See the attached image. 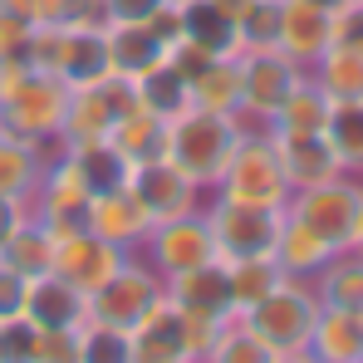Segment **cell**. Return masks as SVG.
I'll return each instance as SVG.
<instances>
[{
    "instance_id": "obj_42",
    "label": "cell",
    "mask_w": 363,
    "mask_h": 363,
    "mask_svg": "<svg viewBox=\"0 0 363 363\" xmlns=\"http://www.w3.org/2000/svg\"><path fill=\"white\" fill-rule=\"evenodd\" d=\"M30 20H20L15 10L0 5V60H25V45H30Z\"/></svg>"
},
{
    "instance_id": "obj_46",
    "label": "cell",
    "mask_w": 363,
    "mask_h": 363,
    "mask_svg": "<svg viewBox=\"0 0 363 363\" xmlns=\"http://www.w3.org/2000/svg\"><path fill=\"white\" fill-rule=\"evenodd\" d=\"M211 5H216V10H221L226 20H241V15L250 10V5H255V0H211Z\"/></svg>"
},
{
    "instance_id": "obj_20",
    "label": "cell",
    "mask_w": 363,
    "mask_h": 363,
    "mask_svg": "<svg viewBox=\"0 0 363 363\" xmlns=\"http://www.w3.org/2000/svg\"><path fill=\"white\" fill-rule=\"evenodd\" d=\"M104 45H108V74H118L128 84L147 74L157 60H167V45L147 30V20H108Z\"/></svg>"
},
{
    "instance_id": "obj_8",
    "label": "cell",
    "mask_w": 363,
    "mask_h": 363,
    "mask_svg": "<svg viewBox=\"0 0 363 363\" xmlns=\"http://www.w3.org/2000/svg\"><path fill=\"white\" fill-rule=\"evenodd\" d=\"M304 74L309 69H300L280 50H241V113L236 118L250 128H270L275 108L290 99V89Z\"/></svg>"
},
{
    "instance_id": "obj_23",
    "label": "cell",
    "mask_w": 363,
    "mask_h": 363,
    "mask_svg": "<svg viewBox=\"0 0 363 363\" xmlns=\"http://www.w3.org/2000/svg\"><path fill=\"white\" fill-rule=\"evenodd\" d=\"M182 40H191V45L206 50L211 60H231V55H241L236 20H226L211 0H182Z\"/></svg>"
},
{
    "instance_id": "obj_47",
    "label": "cell",
    "mask_w": 363,
    "mask_h": 363,
    "mask_svg": "<svg viewBox=\"0 0 363 363\" xmlns=\"http://www.w3.org/2000/svg\"><path fill=\"white\" fill-rule=\"evenodd\" d=\"M270 363H314V354L309 349H285V354H275Z\"/></svg>"
},
{
    "instance_id": "obj_4",
    "label": "cell",
    "mask_w": 363,
    "mask_h": 363,
    "mask_svg": "<svg viewBox=\"0 0 363 363\" xmlns=\"http://www.w3.org/2000/svg\"><path fill=\"white\" fill-rule=\"evenodd\" d=\"M201 216H206V231L221 260L270 255L285 226V206H250V201H226V196H206Z\"/></svg>"
},
{
    "instance_id": "obj_44",
    "label": "cell",
    "mask_w": 363,
    "mask_h": 363,
    "mask_svg": "<svg viewBox=\"0 0 363 363\" xmlns=\"http://www.w3.org/2000/svg\"><path fill=\"white\" fill-rule=\"evenodd\" d=\"M25 216H30V196H5V191H0V250H5V241L20 231Z\"/></svg>"
},
{
    "instance_id": "obj_43",
    "label": "cell",
    "mask_w": 363,
    "mask_h": 363,
    "mask_svg": "<svg viewBox=\"0 0 363 363\" xmlns=\"http://www.w3.org/2000/svg\"><path fill=\"white\" fill-rule=\"evenodd\" d=\"M334 40L359 45V50H363V0H349V5L334 15Z\"/></svg>"
},
{
    "instance_id": "obj_10",
    "label": "cell",
    "mask_w": 363,
    "mask_h": 363,
    "mask_svg": "<svg viewBox=\"0 0 363 363\" xmlns=\"http://www.w3.org/2000/svg\"><path fill=\"white\" fill-rule=\"evenodd\" d=\"M138 255H143L162 280H167V275H177V270L201 265V260H211V255H216V245H211V231H206L201 206H196V211H186V216L152 221V231H147V241L138 245Z\"/></svg>"
},
{
    "instance_id": "obj_31",
    "label": "cell",
    "mask_w": 363,
    "mask_h": 363,
    "mask_svg": "<svg viewBox=\"0 0 363 363\" xmlns=\"http://www.w3.org/2000/svg\"><path fill=\"white\" fill-rule=\"evenodd\" d=\"M324 143L334 147L339 167L363 177V99H334L324 118Z\"/></svg>"
},
{
    "instance_id": "obj_21",
    "label": "cell",
    "mask_w": 363,
    "mask_h": 363,
    "mask_svg": "<svg viewBox=\"0 0 363 363\" xmlns=\"http://www.w3.org/2000/svg\"><path fill=\"white\" fill-rule=\"evenodd\" d=\"M275 265H280V275H290V280H314L324 265H329V255H334V245L324 241L319 231H309L300 216H290L285 211V226H280V236H275Z\"/></svg>"
},
{
    "instance_id": "obj_48",
    "label": "cell",
    "mask_w": 363,
    "mask_h": 363,
    "mask_svg": "<svg viewBox=\"0 0 363 363\" xmlns=\"http://www.w3.org/2000/svg\"><path fill=\"white\" fill-rule=\"evenodd\" d=\"M309 5H324V10H334V15H339V10H344L349 0H309Z\"/></svg>"
},
{
    "instance_id": "obj_28",
    "label": "cell",
    "mask_w": 363,
    "mask_h": 363,
    "mask_svg": "<svg viewBox=\"0 0 363 363\" xmlns=\"http://www.w3.org/2000/svg\"><path fill=\"white\" fill-rule=\"evenodd\" d=\"M162 123H167V118L147 113L143 104H133V108L108 128V138H104V143L118 152L128 167H133V162H147V157H162Z\"/></svg>"
},
{
    "instance_id": "obj_27",
    "label": "cell",
    "mask_w": 363,
    "mask_h": 363,
    "mask_svg": "<svg viewBox=\"0 0 363 363\" xmlns=\"http://www.w3.org/2000/svg\"><path fill=\"white\" fill-rule=\"evenodd\" d=\"M191 108L206 113H241V55L206 60L191 74Z\"/></svg>"
},
{
    "instance_id": "obj_18",
    "label": "cell",
    "mask_w": 363,
    "mask_h": 363,
    "mask_svg": "<svg viewBox=\"0 0 363 363\" xmlns=\"http://www.w3.org/2000/svg\"><path fill=\"white\" fill-rule=\"evenodd\" d=\"M128 339H133V354L143 363H186V349H182V304L162 290L133 319Z\"/></svg>"
},
{
    "instance_id": "obj_38",
    "label": "cell",
    "mask_w": 363,
    "mask_h": 363,
    "mask_svg": "<svg viewBox=\"0 0 363 363\" xmlns=\"http://www.w3.org/2000/svg\"><path fill=\"white\" fill-rule=\"evenodd\" d=\"M236 35H241V50H275V40H280V0H255L236 20Z\"/></svg>"
},
{
    "instance_id": "obj_52",
    "label": "cell",
    "mask_w": 363,
    "mask_h": 363,
    "mask_svg": "<svg viewBox=\"0 0 363 363\" xmlns=\"http://www.w3.org/2000/svg\"><path fill=\"white\" fill-rule=\"evenodd\" d=\"M138 363H143V359H138Z\"/></svg>"
},
{
    "instance_id": "obj_37",
    "label": "cell",
    "mask_w": 363,
    "mask_h": 363,
    "mask_svg": "<svg viewBox=\"0 0 363 363\" xmlns=\"http://www.w3.org/2000/svg\"><path fill=\"white\" fill-rule=\"evenodd\" d=\"M79 363H138L128 329H113V324L89 319V324L79 329Z\"/></svg>"
},
{
    "instance_id": "obj_7",
    "label": "cell",
    "mask_w": 363,
    "mask_h": 363,
    "mask_svg": "<svg viewBox=\"0 0 363 363\" xmlns=\"http://www.w3.org/2000/svg\"><path fill=\"white\" fill-rule=\"evenodd\" d=\"M133 84L118 79V74H104L94 84H74L69 89V113H64L60 128V147H74V143H104L108 128L133 108Z\"/></svg>"
},
{
    "instance_id": "obj_33",
    "label": "cell",
    "mask_w": 363,
    "mask_h": 363,
    "mask_svg": "<svg viewBox=\"0 0 363 363\" xmlns=\"http://www.w3.org/2000/svg\"><path fill=\"white\" fill-rule=\"evenodd\" d=\"M329 94L304 74L300 84L290 89V99L275 108V118H270V133H324V118H329Z\"/></svg>"
},
{
    "instance_id": "obj_41",
    "label": "cell",
    "mask_w": 363,
    "mask_h": 363,
    "mask_svg": "<svg viewBox=\"0 0 363 363\" xmlns=\"http://www.w3.org/2000/svg\"><path fill=\"white\" fill-rule=\"evenodd\" d=\"M25 295H30V275L0 260V319L25 314Z\"/></svg>"
},
{
    "instance_id": "obj_29",
    "label": "cell",
    "mask_w": 363,
    "mask_h": 363,
    "mask_svg": "<svg viewBox=\"0 0 363 363\" xmlns=\"http://www.w3.org/2000/svg\"><path fill=\"white\" fill-rule=\"evenodd\" d=\"M324 309H359L363 304V255L359 250H334L329 265L309 280Z\"/></svg>"
},
{
    "instance_id": "obj_40",
    "label": "cell",
    "mask_w": 363,
    "mask_h": 363,
    "mask_svg": "<svg viewBox=\"0 0 363 363\" xmlns=\"http://www.w3.org/2000/svg\"><path fill=\"white\" fill-rule=\"evenodd\" d=\"M35 363H79V329H40Z\"/></svg>"
},
{
    "instance_id": "obj_1",
    "label": "cell",
    "mask_w": 363,
    "mask_h": 363,
    "mask_svg": "<svg viewBox=\"0 0 363 363\" xmlns=\"http://www.w3.org/2000/svg\"><path fill=\"white\" fill-rule=\"evenodd\" d=\"M64 113H69V84L60 74H40L25 60H0V128L5 133L55 147Z\"/></svg>"
},
{
    "instance_id": "obj_49",
    "label": "cell",
    "mask_w": 363,
    "mask_h": 363,
    "mask_svg": "<svg viewBox=\"0 0 363 363\" xmlns=\"http://www.w3.org/2000/svg\"><path fill=\"white\" fill-rule=\"evenodd\" d=\"M349 250H359V255H363V216H359V231H354V245H349Z\"/></svg>"
},
{
    "instance_id": "obj_22",
    "label": "cell",
    "mask_w": 363,
    "mask_h": 363,
    "mask_svg": "<svg viewBox=\"0 0 363 363\" xmlns=\"http://www.w3.org/2000/svg\"><path fill=\"white\" fill-rule=\"evenodd\" d=\"M304 349L314 354V363H359L363 359V319L354 309H324L319 304V319H314Z\"/></svg>"
},
{
    "instance_id": "obj_6",
    "label": "cell",
    "mask_w": 363,
    "mask_h": 363,
    "mask_svg": "<svg viewBox=\"0 0 363 363\" xmlns=\"http://www.w3.org/2000/svg\"><path fill=\"white\" fill-rule=\"evenodd\" d=\"M241 319L275 349V354L304 349V344H309V329H314V319H319V295H314L309 280H290V275H285L265 300L250 304Z\"/></svg>"
},
{
    "instance_id": "obj_2",
    "label": "cell",
    "mask_w": 363,
    "mask_h": 363,
    "mask_svg": "<svg viewBox=\"0 0 363 363\" xmlns=\"http://www.w3.org/2000/svg\"><path fill=\"white\" fill-rule=\"evenodd\" d=\"M241 128L245 123L236 118V113L182 108L177 118L162 123V157H167L172 167H182L201 191H211V186L221 182V172H226L236 143H241Z\"/></svg>"
},
{
    "instance_id": "obj_39",
    "label": "cell",
    "mask_w": 363,
    "mask_h": 363,
    "mask_svg": "<svg viewBox=\"0 0 363 363\" xmlns=\"http://www.w3.org/2000/svg\"><path fill=\"white\" fill-rule=\"evenodd\" d=\"M35 344H40V329L25 314L0 319V363H35Z\"/></svg>"
},
{
    "instance_id": "obj_15",
    "label": "cell",
    "mask_w": 363,
    "mask_h": 363,
    "mask_svg": "<svg viewBox=\"0 0 363 363\" xmlns=\"http://www.w3.org/2000/svg\"><path fill=\"white\" fill-rule=\"evenodd\" d=\"M162 290L182 304V309H196V314H211V319H231L236 304H231V265L221 255L191 265V270H177L162 280Z\"/></svg>"
},
{
    "instance_id": "obj_35",
    "label": "cell",
    "mask_w": 363,
    "mask_h": 363,
    "mask_svg": "<svg viewBox=\"0 0 363 363\" xmlns=\"http://www.w3.org/2000/svg\"><path fill=\"white\" fill-rule=\"evenodd\" d=\"M275 359V349L245 324L241 314L236 319H226L221 324V334H216V344L201 354V363H270Z\"/></svg>"
},
{
    "instance_id": "obj_51",
    "label": "cell",
    "mask_w": 363,
    "mask_h": 363,
    "mask_svg": "<svg viewBox=\"0 0 363 363\" xmlns=\"http://www.w3.org/2000/svg\"><path fill=\"white\" fill-rule=\"evenodd\" d=\"M172 5H182V0H172Z\"/></svg>"
},
{
    "instance_id": "obj_5",
    "label": "cell",
    "mask_w": 363,
    "mask_h": 363,
    "mask_svg": "<svg viewBox=\"0 0 363 363\" xmlns=\"http://www.w3.org/2000/svg\"><path fill=\"white\" fill-rule=\"evenodd\" d=\"M285 211L300 216L309 231H319L334 250H349L354 245V231H359V216H363V177L339 172V177L319 182V186L290 191Z\"/></svg>"
},
{
    "instance_id": "obj_53",
    "label": "cell",
    "mask_w": 363,
    "mask_h": 363,
    "mask_svg": "<svg viewBox=\"0 0 363 363\" xmlns=\"http://www.w3.org/2000/svg\"><path fill=\"white\" fill-rule=\"evenodd\" d=\"M359 363H363V359H359Z\"/></svg>"
},
{
    "instance_id": "obj_17",
    "label": "cell",
    "mask_w": 363,
    "mask_h": 363,
    "mask_svg": "<svg viewBox=\"0 0 363 363\" xmlns=\"http://www.w3.org/2000/svg\"><path fill=\"white\" fill-rule=\"evenodd\" d=\"M329 45H334V10L309 5V0H280V40H275L280 55L309 69Z\"/></svg>"
},
{
    "instance_id": "obj_9",
    "label": "cell",
    "mask_w": 363,
    "mask_h": 363,
    "mask_svg": "<svg viewBox=\"0 0 363 363\" xmlns=\"http://www.w3.org/2000/svg\"><path fill=\"white\" fill-rule=\"evenodd\" d=\"M89 186L79 177V167L69 162V152H64L60 143H55V152H50V162H45V177L35 186V196H30V211L55 231V236H74V231H89Z\"/></svg>"
},
{
    "instance_id": "obj_32",
    "label": "cell",
    "mask_w": 363,
    "mask_h": 363,
    "mask_svg": "<svg viewBox=\"0 0 363 363\" xmlns=\"http://www.w3.org/2000/svg\"><path fill=\"white\" fill-rule=\"evenodd\" d=\"M55 245H60V236L30 211V216L20 221V231L5 241L0 260L15 265V270H25V275H45V270H55Z\"/></svg>"
},
{
    "instance_id": "obj_45",
    "label": "cell",
    "mask_w": 363,
    "mask_h": 363,
    "mask_svg": "<svg viewBox=\"0 0 363 363\" xmlns=\"http://www.w3.org/2000/svg\"><path fill=\"white\" fill-rule=\"evenodd\" d=\"M157 5H162V0H104L108 20H147Z\"/></svg>"
},
{
    "instance_id": "obj_50",
    "label": "cell",
    "mask_w": 363,
    "mask_h": 363,
    "mask_svg": "<svg viewBox=\"0 0 363 363\" xmlns=\"http://www.w3.org/2000/svg\"><path fill=\"white\" fill-rule=\"evenodd\" d=\"M354 314H359V319H363V304H359V309H354Z\"/></svg>"
},
{
    "instance_id": "obj_3",
    "label": "cell",
    "mask_w": 363,
    "mask_h": 363,
    "mask_svg": "<svg viewBox=\"0 0 363 363\" xmlns=\"http://www.w3.org/2000/svg\"><path fill=\"white\" fill-rule=\"evenodd\" d=\"M206 196H226V201H250V206H285L290 201V182L280 167V152H275V138L270 128H241V143L226 162L221 182L206 191Z\"/></svg>"
},
{
    "instance_id": "obj_25",
    "label": "cell",
    "mask_w": 363,
    "mask_h": 363,
    "mask_svg": "<svg viewBox=\"0 0 363 363\" xmlns=\"http://www.w3.org/2000/svg\"><path fill=\"white\" fill-rule=\"evenodd\" d=\"M133 99L157 118H177L182 108H191V79L172 60H157L147 74L133 79Z\"/></svg>"
},
{
    "instance_id": "obj_14",
    "label": "cell",
    "mask_w": 363,
    "mask_h": 363,
    "mask_svg": "<svg viewBox=\"0 0 363 363\" xmlns=\"http://www.w3.org/2000/svg\"><path fill=\"white\" fill-rule=\"evenodd\" d=\"M25 319L35 329H84L89 324V295L64 280L60 270L30 275V295H25Z\"/></svg>"
},
{
    "instance_id": "obj_12",
    "label": "cell",
    "mask_w": 363,
    "mask_h": 363,
    "mask_svg": "<svg viewBox=\"0 0 363 363\" xmlns=\"http://www.w3.org/2000/svg\"><path fill=\"white\" fill-rule=\"evenodd\" d=\"M128 191L143 201V211L152 221H167V216H186L206 201V191L186 177L182 167H172L167 157H147V162H133L128 167Z\"/></svg>"
},
{
    "instance_id": "obj_30",
    "label": "cell",
    "mask_w": 363,
    "mask_h": 363,
    "mask_svg": "<svg viewBox=\"0 0 363 363\" xmlns=\"http://www.w3.org/2000/svg\"><path fill=\"white\" fill-rule=\"evenodd\" d=\"M309 79H314L329 99H363V50L334 40L319 60L309 64Z\"/></svg>"
},
{
    "instance_id": "obj_34",
    "label": "cell",
    "mask_w": 363,
    "mask_h": 363,
    "mask_svg": "<svg viewBox=\"0 0 363 363\" xmlns=\"http://www.w3.org/2000/svg\"><path fill=\"white\" fill-rule=\"evenodd\" d=\"M226 265H231V304H236V314H245L250 304L265 300L285 280L275 255H245V260H226Z\"/></svg>"
},
{
    "instance_id": "obj_16",
    "label": "cell",
    "mask_w": 363,
    "mask_h": 363,
    "mask_svg": "<svg viewBox=\"0 0 363 363\" xmlns=\"http://www.w3.org/2000/svg\"><path fill=\"white\" fill-rule=\"evenodd\" d=\"M89 231L104 236V241H113L118 250H138V245L147 241V231H152V216L143 211V201L123 182V186H108V191L89 196Z\"/></svg>"
},
{
    "instance_id": "obj_11",
    "label": "cell",
    "mask_w": 363,
    "mask_h": 363,
    "mask_svg": "<svg viewBox=\"0 0 363 363\" xmlns=\"http://www.w3.org/2000/svg\"><path fill=\"white\" fill-rule=\"evenodd\" d=\"M162 295V275L133 250L128 260H123V270L113 280H104L94 295H89V319H99V324H113V329H133V319L147 309V304Z\"/></svg>"
},
{
    "instance_id": "obj_26",
    "label": "cell",
    "mask_w": 363,
    "mask_h": 363,
    "mask_svg": "<svg viewBox=\"0 0 363 363\" xmlns=\"http://www.w3.org/2000/svg\"><path fill=\"white\" fill-rule=\"evenodd\" d=\"M50 152H55V147L25 143V138H15V133L0 128V191H5V196H35Z\"/></svg>"
},
{
    "instance_id": "obj_19",
    "label": "cell",
    "mask_w": 363,
    "mask_h": 363,
    "mask_svg": "<svg viewBox=\"0 0 363 363\" xmlns=\"http://www.w3.org/2000/svg\"><path fill=\"white\" fill-rule=\"evenodd\" d=\"M270 138H275V152H280V167H285L290 191L319 186V182L344 172L339 157H334V147L324 143V133H270Z\"/></svg>"
},
{
    "instance_id": "obj_13",
    "label": "cell",
    "mask_w": 363,
    "mask_h": 363,
    "mask_svg": "<svg viewBox=\"0 0 363 363\" xmlns=\"http://www.w3.org/2000/svg\"><path fill=\"white\" fill-rule=\"evenodd\" d=\"M128 255L133 250H118L113 241H104L94 231H74V236H60V245H55V270H60L64 280H74L84 295H94L104 280L118 275Z\"/></svg>"
},
{
    "instance_id": "obj_24",
    "label": "cell",
    "mask_w": 363,
    "mask_h": 363,
    "mask_svg": "<svg viewBox=\"0 0 363 363\" xmlns=\"http://www.w3.org/2000/svg\"><path fill=\"white\" fill-rule=\"evenodd\" d=\"M108 74V45H104V25H64V50H60V79L74 84H94Z\"/></svg>"
},
{
    "instance_id": "obj_36",
    "label": "cell",
    "mask_w": 363,
    "mask_h": 363,
    "mask_svg": "<svg viewBox=\"0 0 363 363\" xmlns=\"http://www.w3.org/2000/svg\"><path fill=\"white\" fill-rule=\"evenodd\" d=\"M64 152H69V162L79 167V177H84L89 191H108V186H123V182H128V162H123L108 143H74V147H64Z\"/></svg>"
}]
</instances>
